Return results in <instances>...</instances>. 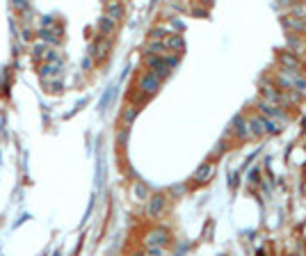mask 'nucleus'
Returning <instances> with one entry per match:
<instances>
[{
  "instance_id": "1",
  "label": "nucleus",
  "mask_w": 306,
  "mask_h": 256,
  "mask_svg": "<svg viewBox=\"0 0 306 256\" xmlns=\"http://www.w3.org/2000/svg\"><path fill=\"white\" fill-rule=\"evenodd\" d=\"M160 78H158L153 71H146V73L140 78V90L144 91V94H156L158 90H160Z\"/></svg>"
},
{
  "instance_id": "2",
  "label": "nucleus",
  "mask_w": 306,
  "mask_h": 256,
  "mask_svg": "<svg viewBox=\"0 0 306 256\" xmlns=\"http://www.w3.org/2000/svg\"><path fill=\"white\" fill-rule=\"evenodd\" d=\"M281 25H284L286 30H290V32H304V30H306L304 16L286 14V16H281Z\"/></svg>"
},
{
  "instance_id": "3",
  "label": "nucleus",
  "mask_w": 306,
  "mask_h": 256,
  "mask_svg": "<svg viewBox=\"0 0 306 256\" xmlns=\"http://www.w3.org/2000/svg\"><path fill=\"white\" fill-rule=\"evenodd\" d=\"M164 203H167L164 195H153V197H149V206H146V215H149V218H158V215H160V213L164 211Z\"/></svg>"
},
{
  "instance_id": "4",
  "label": "nucleus",
  "mask_w": 306,
  "mask_h": 256,
  "mask_svg": "<svg viewBox=\"0 0 306 256\" xmlns=\"http://www.w3.org/2000/svg\"><path fill=\"white\" fill-rule=\"evenodd\" d=\"M279 64L286 69V71H299L302 69V62H299V55L290 53H281L279 55Z\"/></svg>"
},
{
  "instance_id": "5",
  "label": "nucleus",
  "mask_w": 306,
  "mask_h": 256,
  "mask_svg": "<svg viewBox=\"0 0 306 256\" xmlns=\"http://www.w3.org/2000/svg\"><path fill=\"white\" fill-rule=\"evenodd\" d=\"M167 240H169L167 231H164V229H156V231H151L149 234L146 245H149V247H162V245H167Z\"/></svg>"
},
{
  "instance_id": "6",
  "label": "nucleus",
  "mask_w": 306,
  "mask_h": 256,
  "mask_svg": "<svg viewBox=\"0 0 306 256\" xmlns=\"http://www.w3.org/2000/svg\"><path fill=\"white\" fill-rule=\"evenodd\" d=\"M164 46H167L172 53H179V55L185 51V41H183L180 35H169V37H164Z\"/></svg>"
},
{
  "instance_id": "7",
  "label": "nucleus",
  "mask_w": 306,
  "mask_h": 256,
  "mask_svg": "<svg viewBox=\"0 0 306 256\" xmlns=\"http://www.w3.org/2000/svg\"><path fill=\"white\" fill-rule=\"evenodd\" d=\"M286 41H288V48H290L295 55H299V53H304V51H306L304 39L299 37V35H295V32H290V35L286 37Z\"/></svg>"
},
{
  "instance_id": "8",
  "label": "nucleus",
  "mask_w": 306,
  "mask_h": 256,
  "mask_svg": "<svg viewBox=\"0 0 306 256\" xmlns=\"http://www.w3.org/2000/svg\"><path fill=\"white\" fill-rule=\"evenodd\" d=\"M213 172H215V165H213V163H203V165L194 172V181H197V183H206L210 176H213Z\"/></svg>"
},
{
  "instance_id": "9",
  "label": "nucleus",
  "mask_w": 306,
  "mask_h": 256,
  "mask_svg": "<svg viewBox=\"0 0 306 256\" xmlns=\"http://www.w3.org/2000/svg\"><path fill=\"white\" fill-rule=\"evenodd\" d=\"M233 126H235V133H238L240 140L252 137V128H249V121H245V117H235V119H233Z\"/></svg>"
},
{
  "instance_id": "10",
  "label": "nucleus",
  "mask_w": 306,
  "mask_h": 256,
  "mask_svg": "<svg viewBox=\"0 0 306 256\" xmlns=\"http://www.w3.org/2000/svg\"><path fill=\"white\" fill-rule=\"evenodd\" d=\"M108 51H110V41H108V39H101V41H96V46L91 48V53L96 55V60H103L105 55H108Z\"/></svg>"
},
{
  "instance_id": "11",
  "label": "nucleus",
  "mask_w": 306,
  "mask_h": 256,
  "mask_svg": "<svg viewBox=\"0 0 306 256\" xmlns=\"http://www.w3.org/2000/svg\"><path fill=\"white\" fill-rule=\"evenodd\" d=\"M108 16H110L114 23L121 21V16H124V5H119V2H110V5H108Z\"/></svg>"
},
{
  "instance_id": "12",
  "label": "nucleus",
  "mask_w": 306,
  "mask_h": 256,
  "mask_svg": "<svg viewBox=\"0 0 306 256\" xmlns=\"http://www.w3.org/2000/svg\"><path fill=\"white\" fill-rule=\"evenodd\" d=\"M164 51H167V46H164V41H160V39H156V41H151V44L146 46V53L149 55H167Z\"/></svg>"
},
{
  "instance_id": "13",
  "label": "nucleus",
  "mask_w": 306,
  "mask_h": 256,
  "mask_svg": "<svg viewBox=\"0 0 306 256\" xmlns=\"http://www.w3.org/2000/svg\"><path fill=\"white\" fill-rule=\"evenodd\" d=\"M112 30H114V21L110 16H103V18L98 21V32H101V35H110Z\"/></svg>"
},
{
  "instance_id": "14",
  "label": "nucleus",
  "mask_w": 306,
  "mask_h": 256,
  "mask_svg": "<svg viewBox=\"0 0 306 256\" xmlns=\"http://www.w3.org/2000/svg\"><path fill=\"white\" fill-rule=\"evenodd\" d=\"M135 117H137V108H126V110H124V121H126V124H130Z\"/></svg>"
},
{
  "instance_id": "15",
  "label": "nucleus",
  "mask_w": 306,
  "mask_h": 256,
  "mask_svg": "<svg viewBox=\"0 0 306 256\" xmlns=\"http://www.w3.org/2000/svg\"><path fill=\"white\" fill-rule=\"evenodd\" d=\"M135 195L140 197V199H149V192H146V188H144L142 183H137V185H135Z\"/></svg>"
},
{
  "instance_id": "16",
  "label": "nucleus",
  "mask_w": 306,
  "mask_h": 256,
  "mask_svg": "<svg viewBox=\"0 0 306 256\" xmlns=\"http://www.w3.org/2000/svg\"><path fill=\"white\" fill-rule=\"evenodd\" d=\"M164 32L162 30H151V39H162Z\"/></svg>"
},
{
  "instance_id": "17",
  "label": "nucleus",
  "mask_w": 306,
  "mask_h": 256,
  "mask_svg": "<svg viewBox=\"0 0 306 256\" xmlns=\"http://www.w3.org/2000/svg\"><path fill=\"white\" fill-rule=\"evenodd\" d=\"M126 135H128V128H124V130H121V135H119V144L126 142Z\"/></svg>"
},
{
  "instance_id": "18",
  "label": "nucleus",
  "mask_w": 306,
  "mask_h": 256,
  "mask_svg": "<svg viewBox=\"0 0 306 256\" xmlns=\"http://www.w3.org/2000/svg\"><path fill=\"white\" fill-rule=\"evenodd\" d=\"M276 2H279L281 7H290V5H292V0H276Z\"/></svg>"
},
{
  "instance_id": "19",
  "label": "nucleus",
  "mask_w": 306,
  "mask_h": 256,
  "mask_svg": "<svg viewBox=\"0 0 306 256\" xmlns=\"http://www.w3.org/2000/svg\"><path fill=\"white\" fill-rule=\"evenodd\" d=\"M295 12H297V14H306V7L304 5H295Z\"/></svg>"
}]
</instances>
